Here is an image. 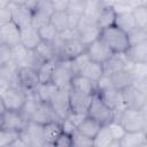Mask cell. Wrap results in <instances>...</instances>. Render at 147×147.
Listing matches in <instances>:
<instances>
[{
	"label": "cell",
	"instance_id": "1",
	"mask_svg": "<svg viewBox=\"0 0 147 147\" xmlns=\"http://www.w3.org/2000/svg\"><path fill=\"white\" fill-rule=\"evenodd\" d=\"M118 122L125 132L146 131L147 129V114L146 108L141 110L123 109L115 114V119Z\"/></svg>",
	"mask_w": 147,
	"mask_h": 147
},
{
	"label": "cell",
	"instance_id": "2",
	"mask_svg": "<svg viewBox=\"0 0 147 147\" xmlns=\"http://www.w3.org/2000/svg\"><path fill=\"white\" fill-rule=\"evenodd\" d=\"M99 38L109 47L114 54H123L130 46L126 33L115 25L101 30Z\"/></svg>",
	"mask_w": 147,
	"mask_h": 147
},
{
	"label": "cell",
	"instance_id": "3",
	"mask_svg": "<svg viewBox=\"0 0 147 147\" xmlns=\"http://www.w3.org/2000/svg\"><path fill=\"white\" fill-rule=\"evenodd\" d=\"M86 116L96 121L102 126H106V125L110 124L115 119V113L113 110H110L101 101L98 93L93 94V96L91 99V102H90V106L87 108Z\"/></svg>",
	"mask_w": 147,
	"mask_h": 147
},
{
	"label": "cell",
	"instance_id": "4",
	"mask_svg": "<svg viewBox=\"0 0 147 147\" xmlns=\"http://www.w3.org/2000/svg\"><path fill=\"white\" fill-rule=\"evenodd\" d=\"M74 72L70 69L69 61H63V60H57L55 68L52 74V79L51 83L56 87V88H70L71 80L74 78Z\"/></svg>",
	"mask_w": 147,
	"mask_h": 147
},
{
	"label": "cell",
	"instance_id": "5",
	"mask_svg": "<svg viewBox=\"0 0 147 147\" xmlns=\"http://www.w3.org/2000/svg\"><path fill=\"white\" fill-rule=\"evenodd\" d=\"M0 95L2 98L6 110H21L26 100L28 92L17 85H10Z\"/></svg>",
	"mask_w": 147,
	"mask_h": 147
},
{
	"label": "cell",
	"instance_id": "6",
	"mask_svg": "<svg viewBox=\"0 0 147 147\" xmlns=\"http://www.w3.org/2000/svg\"><path fill=\"white\" fill-rule=\"evenodd\" d=\"M37 70L29 67H18L15 72V85L26 92H32L39 85Z\"/></svg>",
	"mask_w": 147,
	"mask_h": 147
},
{
	"label": "cell",
	"instance_id": "7",
	"mask_svg": "<svg viewBox=\"0 0 147 147\" xmlns=\"http://www.w3.org/2000/svg\"><path fill=\"white\" fill-rule=\"evenodd\" d=\"M124 109L141 110L147 108V94L138 91L133 86H129L121 91Z\"/></svg>",
	"mask_w": 147,
	"mask_h": 147
},
{
	"label": "cell",
	"instance_id": "8",
	"mask_svg": "<svg viewBox=\"0 0 147 147\" xmlns=\"http://www.w3.org/2000/svg\"><path fill=\"white\" fill-rule=\"evenodd\" d=\"M77 31H78V39L85 46H88L91 42L96 40L100 36V30L96 28L95 21L84 15H82L79 18Z\"/></svg>",
	"mask_w": 147,
	"mask_h": 147
},
{
	"label": "cell",
	"instance_id": "9",
	"mask_svg": "<svg viewBox=\"0 0 147 147\" xmlns=\"http://www.w3.org/2000/svg\"><path fill=\"white\" fill-rule=\"evenodd\" d=\"M18 138L22 141H24L29 147H42L45 145L42 125H39L30 121L25 126V129L20 132Z\"/></svg>",
	"mask_w": 147,
	"mask_h": 147
},
{
	"label": "cell",
	"instance_id": "10",
	"mask_svg": "<svg viewBox=\"0 0 147 147\" xmlns=\"http://www.w3.org/2000/svg\"><path fill=\"white\" fill-rule=\"evenodd\" d=\"M9 7L11 9L13 22L16 25L21 29L31 25L33 11L26 6L25 1H9Z\"/></svg>",
	"mask_w": 147,
	"mask_h": 147
},
{
	"label": "cell",
	"instance_id": "11",
	"mask_svg": "<svg viewBox=\"0 0 147 147\" xmlns=\"http://www.w3.org/2000/svg\"><path fill=\"white\" fill-rule=\"evenodd\" d=\"M85 52H86L90 61L96 62L100 64H105L114 54L100 38H98L96 40L91 42L88 46H86Z\"/></svg>",
	"mask_w": 147,
	"mask_h": 147
},
{
	"label": "cell",
	"instance_id": "12",
	"mask_svg": "<svg viewBox=\"0 0 147 147\" xmlns=\"http://www.w3.org/2000/svg\"><path fill=\"white\" fill-rule=\"evenodd\" d=\"M49 105L52 106L53 110L55 111L56 116L59 117L60 121L64 119L70 111L69 108V90L67 88H56Z\"/></svg>",
	"mask_w": 147,
	"mask_h": 147
},
{
	"label": "cell",
	"instance_id": "13",
	"mask_svg": "<svg viewBox=\"0 0 147 147\" xmlns=\"http://www.w3.org/2000/svg\"><path fill=\"white\" fill-rule=\"evenodd\" d=\"M2 123L1 129L14 131V132H21L25 129L29 121L24 118V116L21 114L20 110H6L2 115Z\"/></svg>",
	"mask_w": 147,
	"mask_h": 147
},
{
	"label": "cell",
	"instance_id": "14",
	"mask_svg": "<svg viewBox=\"0 0 147 147\" xmlns=\"http://www.w3.org/2000/svg\"><path fill=\"white\" fill-rule=\"evenodd\" d=\"M53 14V8L51 0H44V1H37L36 9L33 10L32 14V21H31V26L34 29H39L44 26L45 24L49 23L51 15Z\"/></svg>",
	"mask_w": 147,
	"mask_h": 147
},
{
	"label": "cell",
	"instance_id": "15",
	"mask_svg": "<svg viewBox=\"0 0 147 147\" xmlns=\"http://www.w3.org/2000/svg\"><path fill=\"white\" fill-rule=\"evenodd\" d=\"M96 93H98L99 98L101 99V101L115 114L124 109L121 91L116 90L115 87H109V88H106L102 91H98Z\"/></svg>",
	"mask_w": 147,
	"mask_h": 147
},
{
	"label": "cell",
	"instance_id": "16",
	"mask_svg": "<svg viewBox=\"0 0 147 147\" xmlns=\"http://www.w3.org/2000/svg\"><path fill=\"white\" fill-rule=\"evenodd\" d=\"M30 122L37 123L39 125H46V124L52 123V122H61V121L59 119V117L56 116L55 111L53 110V108L49 103L41 102L40 106L38 107L37 111L31 117Z\"/></svg>",
	"mask_w": 147,
	"mask_h": 147
},
{
	"label": "cell",
	"instance_id": "17",
	"mask_svg": "<svg viewBox=\"0 0 147 147\" xmlns=\"http://www.w3.org/2000/svg\"><path fill=\"white\" fill-rule=\"evenodd\" d=\"M92 96L84 95L82 93L71 91L69 88V108H70V111L86 115L87 108L90 106V102H91Z\"/></svg>",
	"mask_w": 147,
	"mask_h": 147
},
{
	"label": "cell",
	"instance_id": "18",
	"mask_svg": "<svg viewBox=\"0 0 147 147\" xmlns=\"http://www.w3.org/2000/svg\"><path fill=\"white\" fill-rule=\"evenodd\" d=\"M0 29L2 36V44L10 48L21 44V28L16 25L14 22L3 25Z\"/></svg>",
	"mask_w": 147,
	"mask_h": 147
},
{
	"label": "cell",
	"instance_id": "19",
	"mask_svg": "<svg viewBox=\"0 0 147 147\" xmlns=\"http://www.w3.org/2000/svg\"><path fill=\"white\" fill-rule=\"evenodd\" d=\"M115 17H116V10L113 7L111 2H106L95 18V25L100 31L110 28L115 24Z\"/></svg>",
	"mask_w": 147,
	"mask_h": 147
},
{
	"label": "cell",
	"instance_id": "20",
	"mask_svg": "<svg viewBox=\"0 0 147 147\" xmlns=\"http://www.w3.org/2000/svg\"><path fill=\"white\" fill-rule=\"evenodd\" d=\"M70 90L82 93L84 95L92 96L93 94L96 93V85L94 82H92L80 75H75L71 80V84H70Z\"/></svg>",
	"mask_w": 147,
	"mask_h": 147
},
{
	"label": "cell",
	"instance_id": "21",
	"mask_svg": "<svg viewBox=\"0 0 147 147\" xmlns=\"http://www.w3.org/2000/svg\"><path fill=\"white\" fill-rule=\"evenodd\" d=\"M123 54L131 64L147 63V42L130 45Z\"/></svg>",
	"mask_w": 147,
	"mask_h": 147
},
{
	"label": "cell",
	"instance_id": "22",
	"mask_svg": "<svg viewBox=\"0 0 147 147\" xmlns=\"http://www.w3.org/2000/svg\"><path fill=\"white\" fill-rule=\"evenodd\" d=\"M41 41L38 30L33 26H26L21 29V45L28 51H34Z\"/></svg>",
	"mask_w": 147,
	"mask_h": 147
},
{
	"label": "cell",
	"instance_id": "23",
	"mask_svg": "<svg viewBox=\"0 0 147 147\" xmlns=\"http://www.w3.org/2000/svg\"><path fill=\"white\" fill-rule=\"evenodd\" d=\"M102 65H103L105 75H111V74L119 71V70L130 69L131 63L126 60L124 54H113L111 57Z\"/></svg>",
	"mask_w": 147,
	"mask_h": 147
},
{
	"label": "cell",
	"instance_id": "24",
	"mask_svg": "<svg viewBox=\"0 0 147 147\" xmlns=\"http://www.w3.org/2000/svg\"><path fill=\"white\" fill-rule=\"evenodd\" d=\"M109 76H110L113 86L118 91H123L124 88H126L129 86H132L133 79H134L130 69L119 70V71H116V72L109 75Z\"/></svg>",
	"mask_w": 147,
	"mask_h": 147
},
{
	"label": "cell",
	"instance_id": "25",
	"mask_svg": "<svg viewBox=\"0 0 147 147\" xmlns=\"http://www.w3.org/2000/svg\"><path fill=\"white\" fill-rule=\"evenodd\" d=\"M37 55L45 62V61H56L57 60V41L55 42H47L40 41L37 48L34 49Z\"/></svg>",
	"mask_w": 147,
	"mask_h": 147
},
{
	"label": "cell",
	"instance_id": "26",
	"mask_svg": "<svg viewBox=\"0 0 147 147\" xmlns=\"http://www.w3.org/2000/svg\"><path fill=\"white\" fill-rule=\"evenodd\" d=\"M102 127L101 124H99L96 121L90 118V117H85L80 124L77 126L76 131L79 132L80 134L87 137V138H91V139H94V137L98 134V132L100 131V129Z\"/></svg>",
	"mask_w": 147,
	"mask_h": 147
},
{
	"label": "cell",
	"instance_id": "27",
	"mask_svg": "<svg viewBox=\"0 0 147 147\" xmlns=\"http://www.w3.org/2000/svg\"><path fill=\"white\" fill-rule=\"evenodd\" d=\"M62 129L60 122H52L46 125H42V134L45 144L47 145H54L56 140L62 136Z\"/></svg>",
	"mask_w": 147,
	"mask_h": 147
},
{
	"label": "cell",
	"instance_id": "28",
	"mask_svg": "<svg viewBox=\"0 0 147 147\" xmlns=\"http://www.w3.org/2000/svg\"><path fill=\"white\" fill-rule=\"evenodd\" d=\"M41 101L38 99V96L36 95L34 91L32 92H28V96H26V100L23 105V107L21 108V114L24 116L25 119L30 121L31 117L33 116V114L37 111L38 107L40 106Z\"/></svg>",
	"mask_w": 147,
	"mask_h": 147
},
{
	"label": "cell",
	"instance_id": "29",
	"mask_svg": "<svg viewBox=\"0 0 147 147\" xmlns=\"http://www.w3.org/2000/svg\"><path fill=\"white\" fill-rule=\"evenodd\" d=\"M144 142H147L146 131L125 132V134L119 139L121 147H136Z\"/></svg>",
	"mask_w": 147,
	"mask_h": 147
},
{
	"label": "cell",
	"instance_id": "30",
	"mask_svg": "<svg viewBox=\"0 0 147 147\" xmlns=\"http://www.w3.org/2000/svg\"><path fill=\"white\" fill-rule=\"evenodd\" d=\"M115 26L127 33L130 30L136 28V23L133 20V16L131 14V10H122V11H116V17H115Z\"/></svg>",
	"mask_w": 147,
	"mask_h": 147
},
{
	"label": "cell",
	"instance_id": "31",
	"mask_svg": "<svg viewBox=\"0 0 147 147\" xmlns=\"http://www.w3.org/2000/svg\"><path fill=\"white\" fill-rule=\"evenodd\" d=\"M103 74L105 72H103V65L102 64L90 61L85 65V68L80 71L79 75L85 77V78H87V79H90V80H92V82H94V83H96L103 76Z\"/></svg>",
	"mask_w": 147,
	"mask_h": 147
},
{
	"label": "cell",
	"instance_id": "32",
	"mask_svg": "<svg viewBox=\"0 0 147 147\" xmlns=\"http://www.w3.org/2000/svg\"><path fill=\"white\" fill-rule=\"evenodd\" d=\"M131 14L133 16L136 26L147 28V5L146 2H138L131 8Z\"/></svg>",
	"mask_w": 147,
	"mask_h": 147
},
{
	"label": "cell",
	"instance_id": "33",
	"mask_svg": "<svg viewBox=\"0 0 147 147\" xmlns=\"http://www.w3.org/2000/svg\"><path fill=\"white\" fill-rule=\"evenodd\" d=\"M55 64H56V61H45V62L41 63V65L37 70L40 84L51 83L52 74H53V70L55 68Z\"/></svg>",
	"mask_w": 147,
	"mask_h": 147
},
{
	"label": "cell",
	"instance_id": "34",
	"mask_svg": "<svg viewBox=\"0 0 147 147\" xmlns=\"http://www.w3.org/2000/svg\"><path fill=\"white\" fill-rule=\"evenodd\" d=\"M49 23L55 28V30L59 33L69 29L67 11H53V14L51 15V18H49Z\"/></svg>",
	"mask_w": 147,
	"mask_h": 147
},
{
	"label": "cell",
	"instance_id": "35",
	"mask_svg": "<svg viewBox=\"0 0 147 147\" xmlns=\"http://www.w3.org/2000/svg\"><path fill=\"white\" fill-rule=\"evenodd\" d=\"M56 87L52 84V83H47V84H39L36 90H34V93L36 95L38 96V99L41 101V102H47L49 103L54 92H55Z\"/></svg>",
	"mask_w": 147,
	"mask_h": 147
},
{
	"label": "cell",
	"instance_id": "36",
	"mask_svg": "<svg viewBox=\"0 0 147 147\" xmlns=\"http://www.w3.org/2000/svg\"><path fill=\"white\" fill-rule=\"evenodd\" d=\"M127 40L129 45H137V44H142L147 42V28H133L130 30L127 33Z\"/></svg>",
	"mask_w": 147,
	"mask_h": 147
},
{
	"label": "cell",
	"instance_id": "37",
	"mask_svg": "<svg viewBox=\"0 0 147 147\" xmlns=\"http://www.w3.org/2000/svg\"><path fill=\"white\" fill-rule=\"evenodd\" d=\"M105 3H106L105 1H96V0H88V1H85V8H84L83 15L95 21L98 14L100 13V10H101V8L105 6Z\"/></svg>",
	"mask_w": 147,
	"mask_h": 147
},
{
	"label": "cell",
	"instance_id": "38",
	"mask_svg": "<svg viewBox=\"0 0 147 147\" xmlns=\"http://www.w3.org/2000/svg\"><path fill=\"white\" fill-rule=\"evenodd\" d=\"M28 53H29V51L26 48H24L21 44L15 47H11V64L17 68L23 67V64L26 60Z\"/></svg>",
	"mask_w": 147,
	"mask_h": 147
},
{
	"label": "cell",
	"instance_id": "39",
	"mask_svg": "<svg viewBox=\"0 0 147 147\" xmlns=\"http://www.w3.org/2000/svg\"><path fill=\"white\" fill-rule=\"evenodd\" d=\"M38 33L40 36V39L42 41H47V42H55L59 39V32L55 30V28L48 23L45 24L44 26L38 29Z\"/></svg>",
	"mask_w": 147,
	"mask_h": 147
},
{
	"label": "cell",
	"instance_id": "40",
	"mask_svg": "<svg viewBox=\"0 0 147 147\" xmlns=\"http://www.w3.org/2000/svg\"><path fill=\"white\" fill-rule=\"evenodd\" d=\"M114 140L108 126H102L100 129V131L98 132V134L94 137L93 139V147H107V145Z\"/></svg>",
	"mask_w": 147,
	"mask_h": 147
},
{
	"label": "cell",
	"instance_id": "41",
	"mask_svg": "<svg viewBox=\"0 0 147 147\" xmlns=\"http://www.w3.org/2000/svg\"><path fill=\"white\" fill-rule=\"evenodd\" d=\"M90 62V59L86 54V52H84L83 54L76 56L75 59L70 60L69 61V64H70V69L71 71L74 72V75H79L80 71L85 68V65Z\"/></svg>",
	"mask_w": 147,
	"mask_h": 147
},
{
	"label": "cell",
	"instance_id": "42",
	"mask_svg": "<svg viewBox=\"0 0 147 147\" xmlns=\"http://www.w3.org/2000/svg\"><path fill=\"white\" fill-rule=\"evenodd\" d=\"M70 140L72 147H93V139L87 138L77 131L70 134Z\"/></svg>",
	"mask_w": 147,
	"mask_h": 147
},
{
	"label": "cell",
	"instance_id": "43",
	"mask_svg": "<svg viewBox=\"0 0 147 147\" xmlns=\"http://www.w3.org/2000/svg\"><path fill=\"white\" fill-rule=\"evenodd\" d=\"M18 132L0 129V147H8L13 145V142L18 139Z\"/></svg>",
	"mask_w": 147,
	"mask_h": 147
},
{
	"label": "cell",
	"instance_id": "44",
	"mask_svg": "<svg viewBox=\"0 0 147 147\" xmlns=\"http://www.w3.org/2000/svg\"><path fill=\"white\" fill-rule=\"evenodd\" d=\"M11 64V48L5 44L0 45V70L6 69Z\"/></svg>",
	"mask_w": 147,
	"mask_h": 147
},
{
	"label": "cell",
	"instance_id": "45",
	"mask_svg": "<svg viewBox=\"0 0 147 147\" xmlns=\"http://www.w3.org/2000/svg\"><path fill=\"white\" fill-rule=\"evenodd\" d=\"M133 78H147V63H133L130 67Z\"/></svg>",
	"mask_w": 147,
	"mask_h": 147
},
{
	"label": "cell",
	"instance_id": "46",
	"mask_svg": "<svg viewBox=\"0 0 147 147\" xmlns=\"http://www.w3.org/2000/svg\"><path fill=\"white\" fill-rule=\"evenodd\" d=\"M84 8H85V1H82V0H69L67 13L76 14V15L82 16L83 13H84Z\"/></svg>",
	"mask_w": 147,
	"mask_h": 147
},
{
	"label": "cell",
	"instance_id": "47",
	"mask_svg": "<svg viewBox=\"0 0 147 147\" xmlns=\"http://www.w3.org/2000/svg\"><path fill=\"white\" fill-rule=\"evenodd\" d=\"M107 126H108V129H109V131H110L113 138L116 139V140H119V139L125 134V130H124L123 126H122L118 122H116V121H113V122H111L110 124H108Z\"/></svg>",
	"mask_w": 147,
	"mask_h": 147
},
{
	"label": "cell",
	"instance_id": "48",
	"mask_svg": "<svg viewBox=\"0 0 147 147\" xmlns=\"http://www.w3.org/2000/svg\"><path fill=\"white\" fill-rule=\"evenodd\" d=\"M10 22H13V16H11V9L8 2L7 6L0 7V28Z\"/></svg>",
	"mask_w": 147,
	"mask_h": 147
},
{
	"label": "cell",
	"instance_id": "49",
	"mask_svg": "<svg viewBox=\"0 0 147 147\" xmlns=\"http://www.w3.org/2000/svg\"><path fill=\"white\" fill-rule=\"evenodd\" d=\"M78 39V31L77 29H67L59 33V41H68Z\"/></svg>",
	"mask_w": 147,
	"mask_h": 147
},
{
	"label": "cell",
	"instance_id": "50",
	"mask_svg": "<svg viewBox=\"0 0 147 147\" xmlns=\"http://www.w3.org/2000/svg\"><path fill=\"white\" fill-rule=\"evenodd\" d=\"M86 117V115H84V114H78V113H72V111H69V114L67 115V119L70 122V123H72L75 126H76V129H77V126L80 124V122L84 119Z\"/></svg>",
	"mask_w": 147,
	"mask_h": 147
},
{
	"label": "cell",
	"instance_id": "51",
	"mask_svg": "<svg viewBox=\"0 0 147 147\" xmlns=\"http://www.w3.org/2000/svg\"><path fill=\"white\" fill-rule=\"evenodd\" d=\"M69 0H51L53 11H67Z\"/></svg>",
	"mask_w": 147,
	"mask_h": 147
},
{
	"label": "cell",
	"instance_id": "52",
	"mask_svg": "<svg viewBox=\"0 0 147 147\" xmlns=\"http://www.w3.org/2000/svg\"><path fill=\"white\" fill-rule=\"evenodd\" d=\"M132 86L138 91L147 94V78H136L133 79Z\"/></svg>",
	"mask_w": 147,
	"mask_h": 147
},
{
	"label": "cell",
	"instance_id": "53",
	"mask_svg": "<svg viewBox=\"0 0 147 147\" xmlns=\"http://www.w3.org/2000/svg\"><path fill=\"white\" fill-rule=\"evenodd\" d=\"M11 147H29L24 141H22L20 138L17 139V140H15L14 142H13V145H10Z\"/></svg>",
	"mask_w": 147,
	"mask_h": 147
},
{
	"label": "cell",
	"instance_id": "54",
	"mask_svg": "<svg viewBox=\"0 0 147 147\" xmlns=\"http://www.w3.org/2000/svg\"><path fill=\"white\" fill-rule=\"evenodd\" d=\"M107 147H121V144H119V140H116V139H114V140H111L108 145H107Z\"/></svg>",
	"mask_w": 147,
	"mask_h": 147
},
{
	"label": "cell",
	"instance_id": "55",
	"mask_svg": "<svg viewBox=\"0 0 147 147\" xmlns=\"http://www.w3.org/2000/svg\"><path fill=\"white\" fill-rule=\"evenodd\" d=\"M5 111H6V107H5L3 101H2V98H1V95H0V115H2Z\"/></svg>",
	"mask_w": 147,
	"mask_h": 147
},
{
	"label": "cell",
	"instance_id": "56",
	"mask_svg": "<svg viewBox=\"0 0 147 147\" xmlns=\"http://www.w3.org/2000/svg\"><path fill=\"white\" fill-rule=\"evenodd\" d=\"M136 147H147V142H144V144L138 145V146H136Z\"/></svg>",
	"mask_w": 147,
	"mask_h": 147
},
{
	"label": "cell",
	"instance_id": "57",
	"mask_svg": "<svg viewBox=\"0 0 147 147\" xmlns=\"http://www.w3.org/2000/svg\"><path fill=\"white\" fill-rule=\"evenodd\" d=\"M2 44V36H1V29H0V45Z\"/></svg>",
	"mask_w": 147,
	"mask_h": 147
},
{
	"label": "cell",
	"instance_id": "58",
	"mask_svg": "<svg viewBox=\"0 0 147 147\" xmlns=\"http://www.w3.org/2000/svg\"><path fill=\"white\" fill-rule=\"evenodd\" d=\"M42 147H53V145H47V144H45Z\"/></svg>",
	"mask_w": 147,
	"mask_h": 147
},
{
	"label": "cell",
	"instance_id": "59",
	"mask_svg": "<svg viewBox=\"0 0 147 147\" xmlns=\"http://www.w3.org/2000/svg\"><path fill=\"white\" fill-rule=\"evenodd\" d=\"M1 123H2V117H1V115H0V129H1Z\"/></svg>",
	"mask_w": 147,
	"mask_h": 147
},
{
	"label": "cell",
	"instance_id": "60",
	"mask_svg": "<svg viewBox=\"0 0 147 147\" xmlns=\"http://www.w3.org/2000/svg\"><path fill=\"white\" fill-rule=\"evenodd\" d=\"M8 147H11V146H8Z\"/></svg>",
	"mask_w": 147,
	"mask_h": 147
}]
</instances>
